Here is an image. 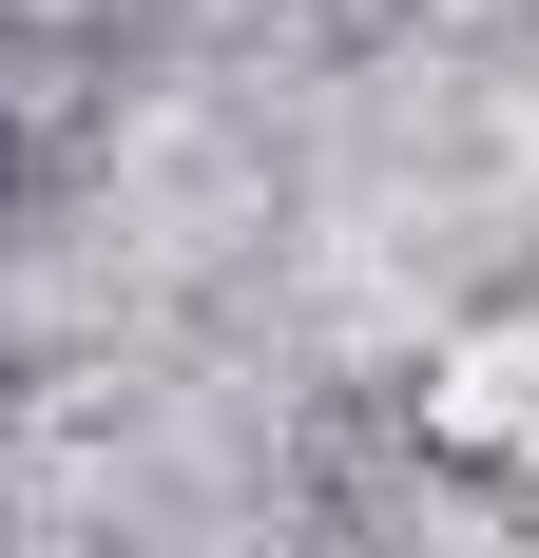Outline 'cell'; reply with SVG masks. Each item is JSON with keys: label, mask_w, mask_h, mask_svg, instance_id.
<instances>
[{"label": "cell", "mask_w": 539, "mask_h": 558, "mask_svg": "<svg viewBox=\"0 0 539 558\" xmlns=\"http://www.w3.org/2000/svg\"><path fill=\"white\" fill-rule=\"evenodd\" d=\"M424 444L463 462V482H501V501H539V289L424 366Z\"/></svg>", "instance_id": "1"}]
</instances>
